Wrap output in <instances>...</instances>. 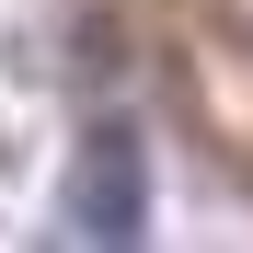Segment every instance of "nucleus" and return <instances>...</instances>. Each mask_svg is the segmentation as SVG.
Returning <instances> with one entry per match:
<instances>
[{"label":"nucleus","instance_id":"1","mask_svg":"<svg viewBox=\"0 0 253 253\" xmlns=\"http://www.w3.org/2000/svg\"><path fill=\"white\" fill-rule=\"evenodd\" d=\"M69 230L81 242H138L150 230V161H138V126H92L69 161Z\"/></svg>","mask_w":253,"mask_h":253}]
</instances>
